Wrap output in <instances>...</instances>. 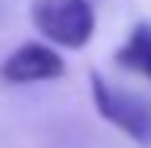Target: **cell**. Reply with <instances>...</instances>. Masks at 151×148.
I'll list each match as a JSON object with an SVG mask.
<instances>
[{
  "mask_svg": "<svg viewBox=\"0 0 151 148\" xmlns=\"http://www.w3.org/2000/svg\"><path fill=\"white\" fill-rule=\"evenodd\" d=\"M32 23L61 48H84L96 29L90 0H32Z\"/></svg>",
  "mask_w": 151,
  "mask_h": 148,
  "instance_id": "obj_1",
  "label": "cell"
},
{
  "mask_svg": "<svg viewBox=\"0 0 151 148\" xmlns=\"http://www.w3.org/2000/svg\"><path fill=\"white\" fill-rule=\"evenodd\" d=\"M64 74V61L55 48L42 45V42H26L19 45L13 55H6V61L0 64V77L6 84H39V81H58Z\"/></svg>",
  "mask_w": 151,
  "mask_h": 148,
  "instance_id": "obj_3",
  "label": "cell"
},
{
  "mask_svg": "<svg viewBox=\"0 0 151 148\" xmlns=\"http://www.w3.org/2000/svg\"><path fill=\"white\" fill-rule=\"evenodd\" d=\"M90 90H93L96 113L109 126H116L132 142L151 148V103L148 100H142L129 90H119L116 84H109L100 74H90Z\"/></svg>",
  "mask_w": 151,
  "mask_h": 148,
  "instance_id": "obj_2",
  "label": "cell"
},
{
  "mask_svg": "<svg viewBox=\"0 0 151 148\" xmlns=\"http://www.w3.org/2000/svg\"><path fill=\"white\" fill-rule=\"evenodd\" d=\"M116 64L151 81V23L132 26L129 39L122 42L119 52H116Z\"/></svg>",
  "mask_w": 151,
  "mask_h": 148,
  "instance_id": "obj_4",
  "label": "cell"
}]
</instances>
